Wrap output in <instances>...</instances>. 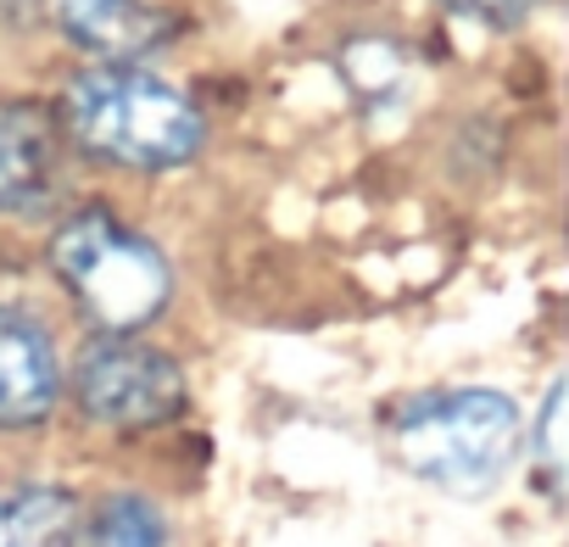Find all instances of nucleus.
<instances>
[{
    "mask_svg": "<svg viewBox=\"0 0 569 547\" xmlns=\"http://www.w3.org/2000/svg\"><path fill=\"white\" fill-rule=\"evenodd\" d=\"M68 185V135L57 112L34 101L0 107V212L34 218Z\"/></svg>",
    "mask_w": 569,
    "mask_h": 547,
    "instance_id": "39448f33",
    "label": "nucleus"
},
{
    "mask_svg": "<svg viewBox=\"0 0 569 547\" xmlns=\"http://www.w3.org/2000/svg\"><path fill=\"white\" fill-rule=\"evenodd\" d=\"M563 380H552L547 402H541V419H536V458H541V475L558 486V469H563Z\"/></svg>",
    "mask_w": 569,
    "mask_h": 547,
    "instance_id": "9b49d317",
    "label": "nucleus"
},
{
    "mask_svg": "<svg viewBox=\"0 0 569 547\" xmlns=\"http://www.w3.org/2000/svg\"><path fill=\"white\" fill-rule=\"evenodd\" d=\"M391 452L452 497L491 491L519 452V408L502 391H430L391 414Z\"/></svg>",
    "mask_w": 569,
    "mask_h": 547,
    "instance_id": "f03ea898",
    "label": "nucleus"
},
{
    "mask_svg": "<svg viewBox=\"0 0 569 547\" xmlns=\"http://www.w3.org/2000/svg\"><path fill=\"white\" fill-rule=\"evenodd\" d=\"M452 12H463V18H480V23H497V29H508V23H519V18H530L541 0H447Z\"/></svg>",
    "mask_w": 569,
    "mask_h": 547,
    "instance_id": "f8f14e48",
    "label": "nucleus"
},
{
    "mask_svg": "<svg viewBox=\"0 0 569 547\" xmlns=\"http://www.w3.org/2000/svg\"><path fill=\"white\" fill-rule=\"evenodd\" d=\"M79 408L112 430H146L184 408V375L168 352L140 341H96L73 375Z\"/></svg>",
    "mask_w": 569,
    "mask_h": 547,
    "instance_id": "20e7f679",
    "label": "nucleus"
},
{
    "mask_svg": "<svg viewBox=\"0 0 569 547\" xmlns=\"http://www.w3.org/2000/svg\"><path fill=\"white\" fill-rule=\"evenodd\" d=\"M57 391H62V369L51 336L34 319L0 308V430L40 425L57 408Z\"/></svg>",
    "mask_w": 569,
    "mask_h": 547,
    "instance_id": "423d86ee",
    "label": "nucleus"
},
{
    "mask_svg": "<svg viewBox=\"0 0 569 547\" xmlns=\"http://www.w3.org/2000/svg\"><path fill=\"white\" fill-rule=\"evenodd\" d=\"M51 262L62 274V286L73 291V302L101 330H118V336L151 325L173 297V274H168L162 251L96 207L57 229Z\"/></svg>",
    "mask_w": 569,
    "mask_h": 547,
    "instance_id": "7ed1b4c3",
    "label": "nucleus"
},
{
    "mask_svg": "<svg viewBox=\"0 0 569 547\" xmlns=\"http://www.w3.org/2000/svg\"><path fill=\"white\" fill-rule=\"evenodd\" d=\"M40 18V0H0V29H29Z\"/></svg>",
    "mask_w": 569,
    "mask_h": 547,
    "instance_id": "ddd939ff",
    "label": "nucleus"
},
{
    "mask_svg": "<svg viewBox=\"0 0 569 547\" xmlns=\"http://www.w3.org/2000/svg\"><path fill=\"white\" fill-rule=\"evenodd\" d=\"M79 503L62 486H0V547H73Z\"/></svg>",
    "mask_w": 569,
    "mask_h": 547,
    "instance_id": "6e6552de",
    "label": "nucleus"
},
{
    "mask_svg": "<svg viewBox=\"0 0 569 547\" xmlns=\"http://www.w3.org/2000/svg\"><path fill=\"white\" fill-rule=\"evenodd\" d=\"M341 73H347V84L358 96H380V90H391L402 79V51L391 40H352L341 51Z\"/></svg>",
    "mask_w": 569,
    "mask_h": 547,
    "instance_id": "9d476101",
    "label": "nucleus"
},
{
    "mask_svg": "<svg viewBox=\"0 0 569 547\" xmlns=\"http://www.w3.org/2000/svg\"><path fill=\"white\" fill-rule=\"evenodd\" d=\"M62 135L118 168H179L201 151L207 123L201 112L162 79L140 68H90L68 84L62 101Z\"/></svg>",
    "mask_w": 569,
    "mask_h": 547,
    "instance_id": "f257e3e1",
    "label": "nucleus"
},
{
    "mask_svg": "<svg viewBox=\"0 0 569 547\" xmlns=\"http://www.w3.org/2000/svg\"><path fill=\"white\" fill-rule=\"evenodd\" d=\"M57 18L73 46L107 57L112 68L157 51L173 34V18L146 7V0H57Z\"/></svg>",
    "mask_w": 569,
    "mask_h": 547,
    "instance_id": "0eeeda50",
    "label": "nucleus"
},
{
    "mask_svg": "<svg viewBox=\"0 0 569 547\" xmlns=\"http://www.w3.org/2000/svg\"><path fill=\"white\" fill-rule=\"evenodd\" d=\"M73 547H168V519L151 497L112 491L84 514V525L73 530Z\"/></svg>",
    "mask_w": 569,
    "mask_h": 547,
    "instance_id": "1a4fd4ad",
    "label": "nucleus"
}]
</instances>
